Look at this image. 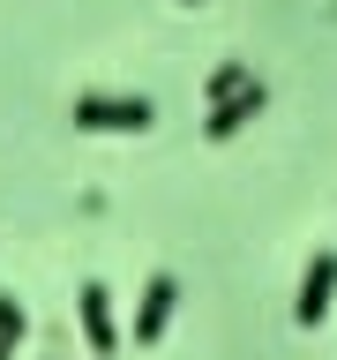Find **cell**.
Returning <instances> with one entry per match:
<instances>
[{"label":"cell","instance_id":"cell-3","mask_svg":"<svg viewBox=\"0 0 337 360\" xmlns=\"http://www.w3.org/2000/svg\"><path fill=\"white\" fill-rule=\"evenodd\" d=\"M330 300H337V248H322V255L308 263V278H300V292H292V315L315 330V323L330 315Z\"/></svg>","mask_w":337,"mask_h":360},{"label":"cell","instance_id":"cell-4","mask_svg":"<svg viewBox=\"0 0 337 360\" xmlns=\"http://www.w3.org/2000/svg\"><path fill=\"white\" fill-rule=\"evenodd\" d=\"M173 308H180V278H165V270H157L150 285H143V300H135V345H157V338H165V323H173Z\"/></svg>","mask_w":337,"mask_h":360},{"label":"cell","instance_id":"cell-1","mask_svg":"<svg viewBox=\"0 0 337 360\" xmlns=\"http://www.w3.org/2000/svg\"><path fill=\"white\" fill-rule=\"evenodd\" d=\"M157 120V105L135 90V98H120V90H83L75 98V128H98V135H143Z\"/></svg>","mask_w":337,"mask_h":360},{"label":"cell","instance_id":"cell-2","mask_svg":"<svg viewBox=\"0 0 337 360\" xmlns=\"http://www.w3.org/2000/svg\"><path fill=\"white\" fill-rule=\"evenodd\" d=\"M75 323H83V345L98 360L120 353V323H112V292L105 285H83V292H75Z\"/></svg>","mask_w":337,"mask_h":360},{"label":"cell","instance_id":"cell-9","mask_svg":"<svg viewBox=\"0 0 337 360\" xmlns=\"http://www.w3.org/2000/svg\"><path fill=\"white\" fill-rule=\"evenodd\" d=\"M187 8H195V0H187Z\"/></svg>","mask_w":337,"mask_h":360},{"label":"cell","instance_id":"cell-6","mask_svg":"<svg viewBox=\"0 0 337 360\" xmlns=\"http://www.w3.org/2000/svg\"><path fill=\"white\" fill-rule=\"evenodd\" d=\"M247 83H255V75H247V60H218V68H210V83H202V98L218 105V98H232V90H247Z\"/></svg>","mask_w":337,"mask_h":360},{"label":"cell","instance_id":"cell-5","mask_svg":"<svg viewBox=\"0 0 337 360\" xmlns=\"http://www.w3.org/2000/svg\"><path fill=\"white\" fill-rule=\"evenodd\" d=\"M263 105H270V90H263V83L232 90V98H218V105H210V120H202V135H210V143H225V135H240V128H247V120H255Z\"/></svg>","mask_w":337,"mask_h":360},{"label":"cell","instance_id":"cell-7","mask_svg":"<svg viewBox=\"0 0 337 360\" xmlns=\"http://www.w3.org/2000/svg\"><path fill=\"white\" fill-rule=\"evenodd\" d=\"M0 330H8V338H22V330H30V315H22V300H15V292H0Z\"/></svg>","mask_w":337,"mask_h":360},{"label":"cell","instance_id":"cell-8","mask_svg":"<svg viewBox=\"0 0 337 360\" xmlns=\"http://www.w3.org/2000/svg\"><path fill=\"white\" fill-rule=\"evenodd\" d=\"M15 345H22V338H8V330H0V360H15Z\"/></svg>","mask_w":337,"mask_h":360}]
</instances>
